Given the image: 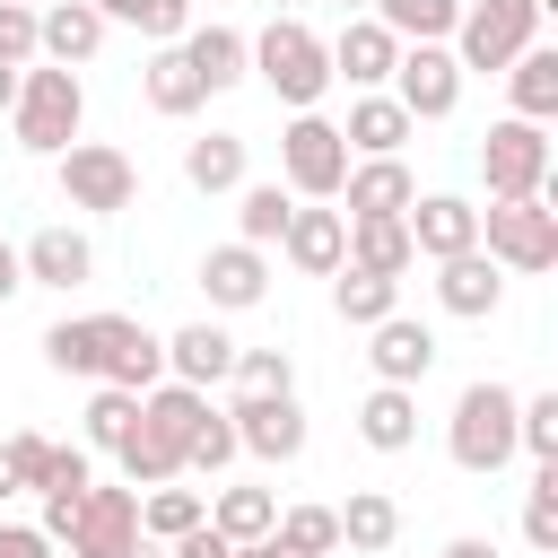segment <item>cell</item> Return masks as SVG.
Returning <instances> with one entry per match:
<instances>
[{
    "instance_id": "obj_3",
    "label": "cell",
    "mask_w": 558,
    "mask_h": 558,
    "mask_svg": "<svg viewBox=\"0 0 558 558\" xmlns=\"http://www.w3.org/2000/svg\"><path fill=\"white\" fill-rule=\"evenodd\" d=\"M9 113H17V148H35V157H61V148L78 140V122H87V87H78V70L44 61V70H17V96H9Z\"/></svg>"
},
{
    "instance_id": "obj_32",
    "label": "cell",
    "mask_w": 558,
    "mask_h": 558,
    "mask_svg": "<svg viewBox=\"0 0 558 558\" xmlns=\"http://www.w3.org/2000/svg\"><path fill=\"white\" fill-rule=\"evenodd\" d=\"M366 9H375V26L401 35V44H445L453 17H462V0H366Z\"/></svg>"
},
{
    "instance_id": "obj_31",
    "label": "cell",
    "mask_w": 558,
    "mask_h": 558,
    "mask_svg": "<svg viewBox=\"0 0 558 558\" xmlns=\"http://www.w3.org/2000/svg\"><path fill=\"white\" fill-rule=\"evenodd\" d=\"M331 514H340V541H349V549H366V558L401 541V506H392L384 488H349V506H331Z\"/></svg>"
},
{
    "instance_id": "obj_24",
    "label": "cell",
    "mask_w": 558,
    "mask_h": 558,
    "mask_svg": "<svg viewBox=\"0 0 558 558\" xmlns=\"http://www.w3.org/2000/svg\"><path fill=\"white\" fill-rule=\"evenodd\" d=\"M201 288H209V305H262V288H270V270H262V244H218L209 262H201Z\"/></svg>"
},
{
    "instance_id": "obj_36",
    "label": "cell",
    "mask_w": 558,
    "mask_h": 558,
    "mask_svg": "<svg viewBox=\"0 0 558 558\" xmlns=\"http://www.w3.org/2000/svg\"><path fill=\"white\" fill-rule=\"evenodd\" d=\"M209 523H218L227 541H262V532L279 523V497H270V488H218V497H209Z\"/></svg>"
},
{
    "instance_id": "obj_35",
    "label": "cell",
    "mask_w": 558,
    "mask_h": 558,
    "mask_svg": "<svg viewBox=\"0 0 558 558\" xmlns=\"http://www.w3.org/2000/svg\"><path fill=\"white\" fill-rule=\"evenodd\" d=\"M183 174H192L201 192H235V183H244V140H235V131L192 140V148H183Z\"/></svg>"
},
{
    "instance_id": "obj_21",
    "label": "cell",
    "mask_w": 558,
    "mask_h": 558,
    "mask_svg": "<svg viewBox=\"0 0 558 558\" xmlns=\"http://www.w3.org/2000/svg\"><path fill=\"white\" fill-rule=\"evenodd\" d=\"M227 366H235V340H227L218 323H183V331L166 340V375H174V384H192V392L227 384Z\"/></svg>"
},
{
    "instance_id": "obj_20",
    "label": "cell",
    "mask_w": 558,
    "mask_h": 558,
    "mask_svg": "<svg viewBox=\"0 0 558 558\" xmlns=\"http://www.w3.org/2000/svg\"><path fill=\"white\" fill-rule=\"evenodd\" d=\"M392 61H401V35H384L375 17H349L331 44V78H349V87H384Z\"/></svg>"
},
{
    "instance_id": "obj_48",
    "label": "cell",
    "mask_w": 558,
    "mask_h": 558,
    "mask_svg": "<svg viewBox=\"0 0 558 558\" xmlns=\"http://www.w3.org/2000/svg\"><path fill=\"white\" fill-rule=\"evenodd\" d=\"M0 558H52V541L35 523H0Z\"/></svg>"
},
{
    "instance_id": "obj_15",
    "label": "cell",
    "mask_w": 558,
    "mask_h": 558,
    "mask_svg": "<svg viewBox=\"0 0 558 558\" xmlns=\"http://www.w3.org/2000/svg\"><path fill=\"white\" fill-rule=\"evenodd\" d=\"M17 270H26L35 288H87V279H96V244H87L78 227H44V235H26Z\"/></svg>"
},
{
    "instance_id": "obj_29",
    "label": "cell",
    "mask_w": 558,
    "mask_h": 558,
    "mask_svg": "<svg viewBox=\"0 0 558 558\" xmlns=\"http://www.w3.org/2000/svg\"><path fill=\"white\" fill-rule=\"evenodd\" d=\"M140 87H148V113H166V122H192V113L209 105V87L192 78V61H183L174 44H166V52L148 61V78H140Z\"/></svg>"
},
{
    "instance_id": "obj_12",
    "label": "cell",
    "mask_w": 558,
    "mask_h": 558,
    "mask_svg": "<svg viewBox=\"0 0 558 558\" xmlns=\"http://www.w3.org/2000/svg\"><path fill=\"white\" fill-rule=\"evenodd\" d=\"M227 418H235V453H262V462H296V453H305V410H296V392H244Z\"/></svg>"
},
{
    "instance_id": "obj_37",
    "label": "cell",
    "mask_w": 558,
    "mask_h": 558,
    "mask_svg": "<svg viewBox=\"0 0 558 558\" xmlns=\"http://www.w3.org/2000/svg\"><path fill=\"white\" fill-rule=\"evenodd\" d=\"M96 17H105V26H140V35L174 44V35L192 26V0H96Z\"/></svg>"
},
{
    "instance_id": "obj_50",
    "label": "cell",
    "mask_w": 558,
    "mask_h": 558,
    "mask_svg": "<svg viewBox=\"0 0 558 558\" xmlns=\"http://www.w3.org/2000/svg\"><path fill=\"white\" fill-rule=\"evenodd\" d=\"M445 558H497V549H488L480 532H462V541H445Z\"/></svg>"
},
{
    "instance_id": "obj_52",
    "label": "cell",
    "mask_w": 558,
    "mask_h": 558,
    "mask_svg": "<svg viewBox=\"0 0 558 558\" xmlns=\"http://www.w3.org/2000/svg\"><path fill=\"white\" fill-rule=\"evenodd\" d=\"M9 96H17V70H9V61H0V105H9Z\"/></svg>"
},
{
    "instance_id": "obj_39",
    "label": "cell",
    "mask_w": 558,
    "mask_h": 558,
    "mask_svg": "<svg viewBox=\"0 0 558 558\" xmlns=\"http://www.w3.org/2000/svg\"><path fill=\"white\" fill-rule=\"evenodd\" d=\"M270 532H279L288 549H305V558H331V549H340V514H331V506H288Z\"/></svg>"
},
{
    "instance_id": "obj_19",
    "label": "cell",
    "mask_w": 558,
    "mask_h": 558,
    "mask_svg": "<svg viewBox=\"0 0 558 558\" xmlns=\"http://www.w3.org/2000/svg\"><path fill=\"white\" fill-rule=\"evenodd\" d=\"M105 44V17H96V0H52V9H35V52L44 61H87Z\"/></svg>"
},
{
    "instance_id": "obj_9",
    "label": "cell",
    "mask_w": 558,
    "mask_h": 558,
    "mask_svg": "<svg viewBox=\"0 0 558 558\" xmlns=\"http://www.w3.org/2000/svg\"><path fill=\"white\" fill-rule=\"evenodd\" d=\"M480 244H488V262H506V270H549L558 262V209L532 192V201H488L480 209Z\"/></svg>"
},
{
    "instance_id": "obj_49",
    "label": "cell",
    "mask_w": 558,
    "mask_h": 558,
    "mask_svg": "<svg viewBox=\"0 0 558 558\" xmlns=\"http://www.w3.org/2000/svg\"><path fill=\"white\" fill-rule=\"evenodd\" d=\"M17 288H26V270H17V244H0V305H9Z\"/></svg>"
},
{
    "instance_id": "obj_1",
    "label": "cell",
    "mask_w": 558,
    "mask_h": 558,
    "mask_svg": "<svg viewBox=\"0 0 558 558\" xmlns=\"http://www.w3.org/2000/svg\"><path fill=\"white\" fill-rule=\"evenodd\" d=\"M201 410H209V392H192V384H148V392H140L131 436L113 445L122 480H131V488L174 480V471H183V445H192V427H201Z\"/></svg>"
},
{
    "instance_id": "obj_26",
    "label": "cell",
    "mask_w": 558,
    "mask_h": 558,
    "mask_svg": "<svg viewBox=\"0 0 558 558\" xmlns=\"http://www.w3.org/2000/svg\"><path fill=\"white\" fill-rule=\"evenodd\" d=\"M418 122L392 105V96H357L349 105V122H340V140H349V157H401V140H410Z\"/></svg>"
},
{
    "instance_id": "obj_54",
    "label": "cell",
    "mask_w": 558,
    "mask_h": 558,
    "mask_svg": "<svg viewBox=\"0 0 558 558\" xmlns=\"http://www.w3.org/2000/svg\"><path fill=\"white\" fill-rule=\"evenodd\" d=\"M122 558H166V549H148V541H131V549H122Z\"/></svg>"
},
{
    "instance_id": "obj_5",
    "label": "cell",
    "mask_w": 558,
    "mask_h": 558,
    "mask_svg": "<svg viewBox=\"0 0 558 558\" xmlns=\"http://www.w3.org/2000/svg\"><path fill=\"white\" fill-rule=\"evenodd\" d=\"M445 453L462 462V471H497V462H514V392L506 384H462V401H453V427H445Z\"/></svg>"
},
{
    "instance_id": "obj_22",
    "label": "cell",
    "mask_w": 558,
    "mask_h": 558,
    "mask_svg": "<svg viewBox=\"0 0 558 558\" xmlns=\"http://www.w3.org/2000/svg\"><path fill=\"white\" fill-rule=\"evenodd\" d=\"M174 52L192 61V78H201L209 96H218V87H235V78H244V61H253V44H244L235 26H183V35H174Z\"/></svg>"
},
{
    "instance_id": "obj_51",
    "label": "cell",
    "mask_w": 558,
    "mask_h": 558,
    "mask_svg": "<svg viewBox=\"0 0 558 558\" xmlns=\"http://www.w3.org/2000/svg\"><path fill=\"white\" fill-rule=\"evenodd\" d=\"M227 558H279V541H270V532H262V541H235V549H227Z\"/></svg>"
},
{
    "instance_id": "obj_30",
    "label": "cell",
    "mask_w": 558,
    "mask_h": 558,
    "mask_svg": "<svg viewBox=\"0 0 558 558\" xmlns=\"http://www.w3.org/2000/svg\"><path fill=\"white\" fill-rule=\"evenodd\" d=\"M506 87H514V113H523V122H549V113H558V52H549V44H523V52L506 61Z\"/></svg>"
},
{
    "instance_id": "obj_40",
    "label": "cell",
    "mask_w": 558,
    "mask_h": 558,
    "mask_svg": "<svg viewBox=\"0 0 558 558\" xmlns=\"http://www.w3.org/2000/svg\"><path fill=\"white\" fill-rule=\"evenodd\" d=\"M131 418H140V392H122V384H96V401H87V445H122L131 436Z\"/></svg>"
},
{
    "instance_id": "obj_6",
    "label": "cell",
    "mask_w": 558,
    "mask_h": 558,
    "mask_svg": "<svg viewBox=\"0 0 558 558\" xmlns=\"http://www.w3.org/2000/svg\"><path fill=\"white\" fill-rule=\"evenodd\" d=\"M340 174H349V140H340V122L296 113V122L279 131V183H288L296 201H340Z\"/></svg>"
},
{
    "instance_id": "obj_4",
    "label": "cell",
    "mask_w": 558,
    "mask_h": 558,
    "mask_svg": "<svg viewBox=\"0 0 558 558\" xmlns=\"http://www.w3.org/2000/svg\"><path fill=\"white\" fill-rule=\"evenodd\" d=\"M523 44H541V9L532 0H471L462 17H453V61H462V78L471 70H506Z\"/></svg>"
},
{
    "instance_id": "obj_34",
    "label": "cell",
    "mask_w": 558,
    "mask_h": 558,
    "mask_svg": "<svg viewBox=\"0 0 558 558\" xmlns=\"http://www.w3.org/2000/svg\"><path fill=\"white\" fill-rule=\"evenodd\" d=\"M235 192H244V201H235V244H279L296 192H288V183H235Z\"/></svg>"
},
{
    "instance_id": "obj_45",
    "label": "cell",
    "mask_w": 558,
    "mask_h": 558,
    "mask_svg": "<svg viewBox=\"0 0 558 558\" xmlns=\"http://www.w3.org/2000/svg\"><path fill=\"white\" fill-rule=\"evenodd\" d=\"M52 471H61V445L52 436H9V480L17 488H52Z\"/></svg>"
},
{
    "instance_id": "obj_23",
    "label": "cell",
    "mask_w": 558,
    "mask_h": 558,
    "mask_svg": "<svg viewBox=\"0 0 558 558\" xmlns=\"http://www.w3.org/2000/svg\"><path fill=\"white\" fill-rule=\"evenodd\" d=\"M279 244H288V262H296V270L331 279V270H340V244H349V218H340V209H288Z\"/></svg>"
},
{
    "instance_id": "obj_13",
    "label": "cell",
    "mask_w": 558,
    "mask_h": 558,
    "mask_svg": "<svg viewBox=\"0 0 558 558\" xmlns=\"http://www.w3.org/2000/svg\"><path fill=\"white\" fill-rule=\"evenodd\" d=\"M401 227H410V253H427V262H453V253L480 244V209H471L462 192H427V201H410Z\"/></svg>"
},
{
    "instance_id": "obj_56",
    "label": "cell",
    "mask_w": 558,
    "mask_h": 558,
    "mask_svg": "<svg viewBox=\"0 0 558 558\" xmlns=\"http://www.w3.org/2000/svg\"><path fill=\"white\" fill-rule=\"evenodd\" d=\"M340 9H366V0H340Z\"/></svg>"
},
{
    "instance_id": "obj_28",
    "label": "cell",
    "mask_w": 558,
    "mask_h": 558,
    "mask_svg": "<svg viewBox=\"0 0 558 558\" xmlns=\"http://www.w3.org/2000/svg\"><path fill=\"white\" fill-rule=\"evenodd\" d=\"M331 305H340V323H384V314H401V279H384V270H357V262H340L331 270Z\"/></svg>"
},
{
    "instance_id": "obj_57",
    "label": "cell",
    "mask_w": 558,
    "mask_h": 558,
    "mask_svg": "<svg viewBox=\"0 0 558 558\" xmlns=\"http://www.w3.org/2000/svg\"><path fill=\"white\" fill-rule=\"evenodd\" d=\"M532 9H541V0H532Z\"/></svg>"
},
{
    "instance_id": "obj_43",
    "label": "cell",
    "mask_w": 558,
    "mask_h": 558,
    "mask_svg": "<svg viewBox=\"0 0 558 558\" xmlns=\"http://www.w3.org/2000/svg\"><path fill=\"white\" fill-rule=\"evenodd\" d=\"M244 392H296V366H288V349H235V366H227Z\"/></svg>"
},
{
    "instance_id": "obj_8",
    "label": "cell",
    "mask_w": 558,
    "mask_h": 558,
    "mask_svg": "<svg viewBox=\"0 0 558 558\" xmlns=\"http://www.w3.org/2000/svg\"><path fill=\"white\" fill-rule=\"evenodd\" d=\"M61 201L113 218V209L140 201V166H131L113 140H70V148H61Z\"/></svg>"
},
{
    "instance_id": "obj_47",
    "label": "cell",
    "mask_w": 558,
    "mask_h": 558,
    "mask_svg": "<svg viewBox=\"0 0 558 558\" xmlns=\"http://www.w3.org/2000/svg\"><path fill=\"white\" fill-rule=\"evenodd\" d=\"M227 549H235V541H227V532H218L209 514H201L192 532H174V541H166V558H227Z\"/></svg>"
},
{
    "instance_id": "obj_55",
    "label": "cell",
    "mask_w": 558,
    "mask_h": 558,
    "mask_svg": "<svg viewBox=\"0 0 558 558\" xmlns=\"http://www.w3.org/2000/svg\"><path fill=\"white\" fill-rule=\"evenodd\" d=\"M279 9H288V0H270V17H279Z\"/></svg>"
},
{
    "instance_id": "obj_41",
    "label": "cell",
    "mask_w": 558,
    "mask_h": 558,
    "mask_svg": "<svg viewBox=\"0 0 558 558\" xmlns=\"http://www.w3.org/2000/svg\"><path fill=\"white\" fill-rule=\"evenodd\" d=\"M514 445H523L532 462H558V392L514 401Z\"/></svg>"
},
{
    "instance_id": "obj_2",
    "label": "cell",
    "mask_w": 558,
    "mask_h": 558,
    "mask_svg": "<svg viewBox=\"0 0 558 558\" xmlns=\"http://www.w3.org/2000/svg\"><path fill=\"white\" fill-rule=\"evenodd\" d=\"M244 70H262L279 105L314 113V96L331 87V44H323V35L305 26V17H270V26L253 35V61H244Z\"/></svg>"
},
{
    "instance_id": "obj_53",
    "label": "cell",
    "mask_w": 558,
    "mask_h": 558,
    "mask_svg": "<svg viewBox=\"0 0 558 558\" xmlns=\"http://www.w3.org/2000/svg\"><path fill=\"white\" fill-rule=\"evenodd\" d=\"M0 497H17V480H9V445H0Z\"/></svg>"
},
{
    "instance_id": "obj_17",
    "label": "cell",
    "mask_w": 558,
    "mask_h": 558,
    "mask_svg": "<svg viewBox=\"0 0 558 558\" xmlns=\"http://www.w3.org/2000/svg\"><path fill=\"white\" fill-rule=\"evenodd\" d=\"M497 296H506V279H497V262H488L480 244L453 253V262H436V305H445V314L480 323V314H497Z\"/></svg>"
},
{
    "instance_id": "obj_7",
    "label": "cell",
    "mask_w": 558,
    "mask_h": 558,
    "mask_svg": "<svg viewBox=\"0 0 558 558\" xmlns=\"http://www.w3.org/2000/svg\"><path fill=\"white\" fill-rule=\"evenodd\" d=\"M480 174H488V201H532V192L549 183V131L523 122V113L488 122V140H480Z\"/></svg>"
},
{
    "instance_id": "obj_16",
    "label": "cell",
    "mask_w": 558,
    "mask_h": 558,
    "mask_svg": "<svg viewBox=\"0 0 558 558\" xmlns=\"http://www.w3.org/2000/svg\"><path fill=\"white\" fill-rule=\"evenodd\" d=\"M340 192H349V209H340V218H401V209L418 201V183H410V166H401V157H366V166H349V174H340Z\"/></svg>"
},
{
    "instance_id": "obj_11",
    "label": "cell",
    "mask_w": 558,
    "mask_h": 558,
    "mask_svg": "<svg viewBox=\"0 0 558 558\" xmlns=\"http://www.w3.org/2000/svg\"><path fill=\"white\" fill-rule=\"evenodd\" d=\"M131 541H140V488H96V480H87L61 549H70V558H122Z\"/></svg>"
},
{
    "instance_id": "obj_14",
    "label": "cell",
    "mask_w": 558,
    "mask_h": 558,
    "mask_svg": "<svg viewBox=\"0 0 558 558\" xmlns=\"http://www.w3.org/2000/svg\"><path fill=\"white\" fill-rule=\"evenodd\" d=\"M96 384H122V392L166 384V340L148 323H131V314H105V366H96Z\"/></svg>"
},
{
    "instance_id": "obj_46",
    "label": "cell",
    "mask_w": 558,
    "mask_h": 558,
    "mask_svg": "<svg viewBox=\"0 0 558 558\" xmlns=\"http://www.w3.org/2000/svg\"><path fill=\"white\" fill-rule=\"evenodd\" d=\"M0 61L9 70L35 61V0H0Z\"/></svg>"
},
{
    "instance_id": "obj_25",
    "label": "cell",
    "mask_w": 558,
    "mask_h": 558,
    "mask_svg": "<svg viewBox=\"0 0 558 558\" xmlns=\"http://www.w3.org/2000/svg\"><path fill=\"white\" fill-rule=\"evenodd\" d=\"M357 436H366L375 453H410V445H418V401H410V384H375V392L357 401Z\"/></svg>"
},
{
    "instance_id": "obj_10",
    "label": "cell",
    "mask_w": 558,
    "mask_h": 558,
    "mask_svg": "<svg viewBox=\"0 0 558 558\" xmlns=\"http://www.w3.org/2000/svg\"><path fill=\"white\" fill-rule=\"evenodd\" d=\"M392 105H401L410 122H445V113L462 105V61H453L445 44H401V61H392Z\"/></svg>"
},
{
    "instance_id": "obj_33",
    "label": "cell",
    "mask_w": 558,
    "mask_h": 558,
    "mask_svg": "<svg viewBox=\"0 0 558 558\" xmlns=\"http://www.w3.org/2000/svg\"><path fill=\"white\" fill-rule=\"evenodd\" d=\"M44 366H52V375H96V366H105V314L52 323V331H44Z\"/></svg>"
},
{
    "instance_id": "obj_44",
    "label": "cell",
    "mask_w": 558,
    "mask_h": 558,
    "mask_svg": "<svg viewBox=\"0 0 558 558\" xmlns=\"http://www.w3.org/2000/svg\"><path fill=\"white\" fill-rule=\"evenodd\" d=\"M523 541L532 549H558V462H541V480L523 497Z\"/></svg>"
},
{
    "instance_id": "obj_27",
    "label": "cell",
    "mask_w": 558,
    "mask_h": 558,
    "mask_svg": "<svg viewBox=\"0 0 558 558\" xmlns=\"http://www.w3.org/2000/svg\"><path fill=\"white\" fill-rule=\"evenodd\" d=\"M340 262H357V270H384V279H401L418 253H410V227L401 218H349V244H340Z\"/></svg>"
},
{
    "instance_id": "obj_42",
    "label": "cell",
    "mask_w": 558,
    "mask_h": 558,
    "mask_svg": "<svg viewBox=\"0 0 558 558\" xmlns=\"http://www.w3.org/2000/svg\"><path fill=\"white\" fill-rule=\"evenodd\" d=\"M227 462H235V418H227V410H201V427H192V445H183V471H209V480H218Z\"/></svg>"
},
{
    "instance_id": "obj_18",
    "label": "cell",
    "mask_w": 558,
    "mask_h": 558,
    "mask_svg": "<svg viewBox=\"0 0 558 558\" xmlns=\"http://www.w3.org/2000/svg\"><path fill=\"white\" fill-rule=\"evenodd\" d=\"M375 331V384H418L427 366H436V331L427 323H410V314H384V323H366Z\"/></svg>"
},
{
    "instance_id": "obj_38",
    "label": "cell",
    "mask_w": 558,
    "mask_h": 558,
    "mask_svg": "<svg viewBox=\"0 0 558 558\" xmlns=\"http://www.w3.org/2000/svg\"><path fill=\"white\" fill-rule=\"evenodd\" d=\"M201 514H209V497H201V488H174V480H157V497L140 506V532H148V541H174V532H192Z\"/></svg>"
}]
</instances>
